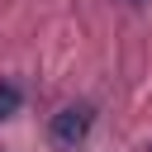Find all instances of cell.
Here are the masks:
<instances>
[{
    "instance_id": "cell-1",
    "label": "cell",
    "mask_w": 152,
    "mask_h": 152,
    "mask_svg": "<svg viewBox=\"0 0 152 152\" xmlns=\"http://www.w3.org/2000/svg\"><path fill=\"white\" fill-rule=\"evenodd\" d=\"M90 124H95V109H90V104H66V109L52 114V124H48V142H52L57 152H76V147L86 142Z\"/></svg>"
},
{
    "instance_id": "cell-3",
    "label": "cell",
    "mask_w": 152,
    "mask_h": 152,
    "mask_svg": "<svg viewBox=\"0 0 152 152\" xmlns=\"http://www.w3.org/2000/svg\"><path fill=\"white\" fill-rule=\"evenodd\" d=\"M128 5H142V0H128Z\"/></svg>"
},
{
    "instance_id": "cell-2",
    "label": "cell",
    "mask_w": 152,
    "mask_h": 152,
    "mask_svg": "<svg viewBox=\"0 0 152 152\" xmlns=\"http://www.w3.org/2000/svg\"><path fill=\"white\" fill-rule=\"evenodd\" d=\"M19 104H24V90H19L14 81H0V119H14Z\"/></svg>"
}]
</instances>
